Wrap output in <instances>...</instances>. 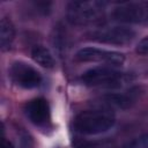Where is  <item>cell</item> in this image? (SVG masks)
I'll use <instances>...</instances> for the list:
<instances>
[{"label":"cell","mask_w":148,"mask_h":148,"mask_svg":"<svg viewBox=\"0 0 148 148\" xmlns=\"http://www.w3.org/2000/svg\"><path fill=\"white\" fill-rule=\"evenodd\" d=\"M13 82L24 89H34L40 86L42 75L31 65L23 61H15L9 69Z\"/></svg>","instance_id":"cell-7"},{"label":"cell","mask_w":148,"mask_h":148,"mask_svg":"<svg viewBox=\"0 0 148 148\" xmlns=\"http://www.w3.org/2000/svg\"><path fill=\"white\" fill-rule=\"evenodd\" d=\"M75 148H116V145L111 140L79 141L75 143Z\"/></svg>","instance_id":"cell-11"},{"label":"cell","mask_w":148,"mask_h":148,"mask_svg":"<svg viewBox=\"0 0 148 148\" xmlns=\"http://www.w3.org/2000/svg\"><path fill=\"white\" fill-rule=\"evenodd\" d=\"M1 148H14L12 142H9L8 140H6L5 138L2 139V142H1Z\"/></svg>","instance_id":"cell-14"},{"label":"cell","mask_w":148,"mask_h":148,"mask_svg":"<svg viewBox=\"0 0 148 148\" xmlns=\"http://www.w3.org/2000/svg\"><path fill=\"white\" fill-rule=\"evenodd\" d=\"M116 124L114 116L105 109H92L80 112L74 119V128L83 135H97L109 132Z\"/></svg>","instance_id":"cell-1"},{"label":"cell","mask_w":148,"mask_h":148,"mask_svg":"<svg viewBox=\"0 0 148 148\" xmlns=\"http://www.w3.org/2000/svg\"><path fill=\"white\" fill-rule=\"evenodd\" d=\"M113 21L126 24H140L148 22V1H123L113 6L111 10Z\"/></svg>","instance_id":"cell-4"},{"label":"cell","mask_w":148,"mask_h":148,"mask_svg":"<svg viewBox=\"0 0 148 148\" xmlns=\"http://www.w3.org/2000/svg\"><path fill=\"white\" fill-rule=\"evenodd\" d=\"M135 52L139 56L148 57V36H146L141 40H139V43L135 46Z\"/></svg>","instance_id":"cell-13"},{"label":"cell","mask_w":148,"mask_h":148,"mask_svg":"<svg viewBox=\"0 0 148 148\" xmlns=\"http://www.w3.org/2000/svg\"><path fill=\"white\" fill-rule=\"evenodd\" d=\"M75 59L81 62H101L111 67H117L124 64L125 56L117 51L88 46L80 49L75 53Z\"/></svg>","instance_id":"cell-6"},{"label":"cell","mask_w":148,"mask_h":148,"mask_svg":"<svg viewBox=\"0 0 148 148\" xmlns=\"http://www.w3.org/2000/svg\"><path fill=\"white\" fill-rule=\"evenodd\" d=\"M104 1H72L67 6V20L74 25H88L97 22L104 14Z\"/></svg>","instance_id":"cell-3"},{"label":"cell","mask_w":148,"mask_h":148,"mask_svg":"<svg viewBox=\"0 0 148 148\" xmlns=\"http://www.w3.org/2000/svg\"><path fill=\"white\" fill-rule=\"evenodd\" d=\"M134 38H135V31L125 25L103 27L101 29L92 31L89 35V39L91 40L103 44L118 45V46L127 45L132 43Z\"/></svg>","instance_id":"cell-5"},{"label":"cell","mask_w":148,"mask_h":148,"mask_svg":"<svg viewBox=\"0 0 148 148\" xmlns=\"http://www.w3.org/2000/svg\"><path fill=\"white\" fill-rule=\"evenodd\" d=\"M81 81L88 87L120 89L132 81V76L111 66H98L82 73Z\"/></svg>","instance_id":"cell-2"},{"label":"cell","mask_w":148,"mask_h":148,"mask_svg":"<svg viewBox=\"0 0 148 148\" xmlns=\"http://www.w3.org/2000/svg\"><path fill=\"white\" fill-rule=\"evenodd\" d=\"M121 148H148V133L134 138L126 142Z\"/></svg>","instance_id":"cell-12"},{"label":"cell","mask_w":148,"mask_h":148,"mask_svg":"<svg viewBox=\"0 0 148 148\" xmlns=\"http://www.w3.org/2000/svg\"><path fill=\"white\" fill-rule=\"evenodd\" d=\"M31 57L35 62L40 65L44 68H53L56 65L54 58L49 49L43 45H36L31 50Z\"/></svg>","instance_id":"cell-10"},{"label":"cell","mask_w":148,"mask_h":148,"mask_svg":"<svg viewBox=\"0 0 148 148\" xmlns=\"http://www.w3.org/2000/svg\"><path fill=\"white\" fill-rule=\"evenodd\" d=\"M24 112L29 120L37 126H44L50 121V105L45 98L38 97L29 101L24 106Z\"/></svg>","instance_id":"cell-8"},{"label":"cell","mask_w":148,"mask_h":148,"mask_svg":"<svg viewBox=\"0 0 148 148\" xmlns=\"http://www.w3.org/2000/svg\"><path fill=\"white\" fill-rule=\"evenodd\" d=\"M15 39V28L8 17H2L0 22V46L2 51L10 49Z\"/></svg>","instance_id":"cell-9"}]
</instances>
